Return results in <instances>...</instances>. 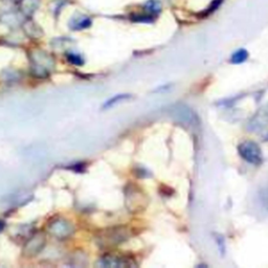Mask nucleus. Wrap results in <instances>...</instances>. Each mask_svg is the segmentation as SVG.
<instances>
[{
  "label": "nucleus",
  "instance_id": "1",
  "mask_svg": "<svg viewBox=\"0 0 268 268\" xmlns=\"http://www.w3.org/2000/svg\"><path fill=\"white\" fill-rule=\"evenodd\" d=\"M131 236L132 231L127 226H111L99 231L96 236V241L100 247L110 249L126 242L131 238Z\"/></svg>",
  "mask_w": 268,
  "mask_h": 268
},
{
  "label": "nucleus",
  "instance_id": "2",
  "mask_svg": "<svg viewBox=\"0 0 268 268\" xmlns=\"http://www.w3.org/2000/svg\"><path fill=\"white\" fill-rule=\"evenodd\" d=\"M46 231L60 240H65L71 237L75 233V226L69 220L61 217L52 218L46 224Z\"/></svg>",
  "mask_w": 268,
  "mask_h": 268
},
{
  "label": "nucleus",
  "instance_id": "3",
  "mask_svg": "<svg viewBox=\"0 0 268 268\" xmlns=\"http://www.w3.org/2000/svg\"><path fill=\"white\" fill-rule=\"evenodd\" d=\"M96 265L103 268H129L134 267L135 263L130 256L107 253L99 259Z\"/></svg>",
  "mask_w": 268,
  "mask_h": 268
},
{
  "label": "nucleus",
  "instance_id": "4",
  "mask_svg": "<svg viewBox=\"0 0 268 268\" xmlns=\"http://www.w3.org/2000/svg\"><path fill=\"white\" fill-rule=\"evenodd\" d=\"M238 151L240 156L249 164L260 165L262 163V151L255 141L247 140L242 142L238 147Z\"/></svg>",
  "mask_w": 268,
  "mask_h": 268
},
{
  "label": "nucleus",
  "instance_id": "5",
  "mask_svg": "<svg viewBox=\"0 0 268 268\" xmlns=\"http://www.w3.org/2000/svg\"><path fill=\"white\" fill-rule=\"evenodd\" d=\"M46 246V236L45 234L36 233L34 234L24 244L23 246V255L27 258H33L39 255L44 247Z\"/></svg>",
  "mask_w": 268,
  "mask_h": 268
},
{
  "label": "nucleus",
  "instance_id": "6",
  "mask_svg": "<svg viewBox=\"0 0 268 268\" xmlns=\"http://www.w3.org/2000/svg\"><path fill=\"white\" fill-rule=\"evenodd\" d=\"M126 203L129 209V211H138V209H141L142 203H144V195L141 192H138V190L130 186V191L126 192Z\"/></svg>",
  "mask_w": 268,
  "mask_h": 268
},
{
  "label": "nucleus",
  "instance_id": "7",
  "mask_svg": "<svg viewBox=\"0 0 268 268\" xmlns=\"http://www.w3.org/2000/svg\"><path fill=\"white\" fill-rule=\"evenodd\" d=\"M132 98L131 95L129 94H121V95H116L114 96L113 98H110L109 100H107L103 106H102V109L104 110H107V109H109V108H112V107H114L115 105L117 104H121L123 102H126L128 100H130Z\"/></svg>",
  "mask_w": 268,
  "mask_h": 268
},
{
  "label": "nucleus",
  "instance_id": "8",
  "mask_svg": "<svg viewBox=\"0 0 268 268\" xmlns=\"http://www.w3.org/2000/svg\"><path fill=\"white\" fill-rule=\"evenodd\" d=\"M175 116L184 122H191L193 118V113L188 107L181 105L175 108Z\"/></svg>",
  "mask_w": 268,
  "mask_h": 268
},
{
  "label": "nucleus",
  "instance_id": "9",
  "mask_svg": "<svg viewBox=\"0 0 268 268\" xmlns=\"http://www.w3.org/2000/svg\"><path fill=\"white\" fill-rule=\"evenodd\" d=\"M248 58V51L245 48H240L233 53L230 58V62L233 64H241L245 62Z\"/></svg>",
  "mask_w": 268,
  "mask_h": 268
},
{
  "label": "nucleus",
  "instance_id": "10",
  "mask_svg": "<svg viewBox=\"0 0 268 268\" xmlns=\"http://www.w3.org/2000/svg\"><path fill=\"white\" fill-rule=\"evenodd\" d=\"M146 7L148 11L153 14L160 12V9H162V5H160V3L157 2V0H150V2H148V4L146 5Z\"/></svg>",
  "mask_w": 268,
  "mask_h": 268
},
{
  "label": "nucleus",
  "instance_id": "11",
  "mask_svg": "<svg viewBox=\"0 0 268 268\" xmlns=\"http://www.w3.org/2000/svg\"><path fill=\"white\" fill-rule=\"evenodd\" d=\"M68 60L71 62V63H74V64H77V65H81L83 63L82 61V58L78 55H75V53H70V55L68 56Z\"/></svg>",
  "mask_w": 268,
  "mask_h": 268
},
{
  "label": "nucleus",
  "instance_id": "12",
  "mask_svg": "<svg viewBox=\"0 0 268 268\" xmlns=\"http://www.w3.org/2000/svg\"><path fill=\"white\" fill-rule=\"evenodd\" d=\"M262 202L265 204V206L268 209V187L264 190L262 193Z\"/></svg>",
  "mask_w": 268,
  "mask_h": 268
},
{
  "label": "nucleus",
  "instance_id": "13",
  "mask_svg": "<svg viewBox=\"0 0 268 268\" xmlns=\"http://www.w3.org/2000/svg\"><path fill=\"white\" fill-rule=\"evenodd\" d=\"M5 227H6V223L0 220V233H2V231L5 229Z\"/></svg>",
  "mask_w": 268,
  "mask_h": 268
}]
</instances>
